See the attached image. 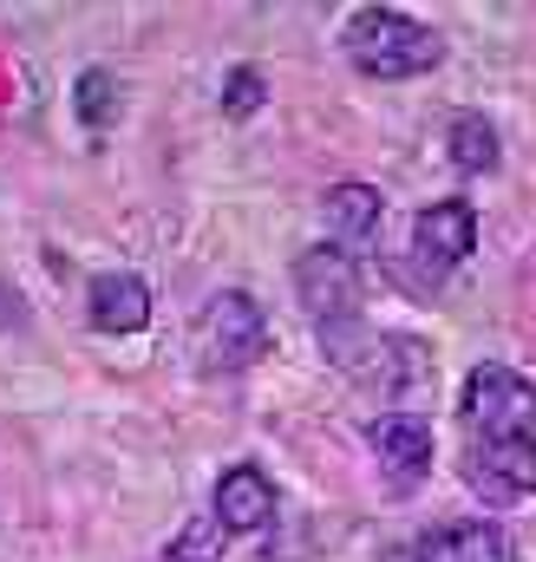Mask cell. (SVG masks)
Wrapping results in <instances>:
<instances>
[{
    "label": "cell",
    "mask_w": 536,
    "mask_h": 562,
    "mask_svg": "<svg viewBox=\"0 0 536 562\" xmlns=\"http://www.w3.org/2000/svg\"><path fill=\"white\" fill-rule=\"evenodd\" d=\"M294 294H301V314H308L314 334H321V353H327L340 373L367 380L387 340L367 327V301H360L367 281H360V262H354L340 243H314L308 256H294Z\"/></svg>",
    "instance_id": "cell-1"
},
{
    "label": "cell",
    "mask_w": 536,
    "mask_h": 562,
    "mask_svg": "<svg viewBox=\"0 0 536 562\" xmlns=\"http://www.w3.org/2000/svg\"><path fill=\"white\" fill-rule=\"evenodd\" d=\"M340 53L360 79L400 86V79H425L445 66V33L400 13V7H354L340 26Z\"/></svg>",
    "instance_id": "cell-2"
},
{
    "label": "cell",
    "mask_w": 536,
    "mask_h": 562,
    "mask_svg": "<svg viewBox=\"0 0 536 562\" xmlns=\"http://www.w3.org/2000/svg\"><path fill=\"white\" fill-rule=\"evenodd\" d=\"M471 249H478V210L465 196H445V203L412 216V243H405V256L387 262V276L412 301H438V288L451 281V269H465Z\"/></svg>",
    "instance_id": "cell-3"
},
{
    "label": "cell",
    "mask_w": 536,
    "mask_h": 562,
    "mask_svg": "<svg viewBox=\"0 0 536 562\" xmlns=\"http://www.w3.org/2000/svg\"><path fill=\"white\" fill-rule=\"evenodd\" d=\"M190 347H197V367L203 373H249L268 353V314L256 294L243 288H223L197 307V327H190Z\"/></svg>",
    "instance_id": "cell-4"
},
{
    "label": "cell",
    "mask_w": 536,
    "mask_h": 562,
    "mask_svg": "<svg viewBox=\"0 0 536 562\" xmlns=\"http://www.w3.org/2000/svg\"><path fill=\"white\" fill-rule=\"evenodd\" d=\"M465 438H536V386L517 367H478L458 400Z\"/></svg>",
    "instance_id": "cell-5"
},
{
    "label": "cell",
    "mask_w": 536,
    "mask_h": 562,
    "mask_svg": "<svg viewBox=\"0 0 536 562\" xmlns=\"http://www.w3.org/2000/svg\"><path fill=\"white\" fill-rule=\"evenodd\" d=\"M458 471L478 504H524L536 491V438H465Z\"/></svg>",
    "instance_id": "cell-6"
},
{
    "label": "cell",
    "mask_w": 536,
    "mask_h": 562,
    "mask_svg": "<svg viewBox=\"0 0 536 562\" xmlns=\"http://www.w3.org/2000/svg\"><path fill=\"white\" fill-rule=\"evenodd\" d=\"M367 445H373L380 477H387L400 497H405V491H418V484L432 477V425L418 419V413H387V419H373Z\"/></svg>",
    "instance_id": "cell-7"
},
{
    "label": "cell",
    "mask_w": 536,
    "mask_h": 562,
    "mask_svg": "<svg viewBox=\"0 0 536 562\" xmlns=\"http://www.w3.org/2000/svg\"><path fill=\"white\" fill-rule=\"evenodd\" d=\"M405 562H524V557H517V537L498 517H458V524L425 530Z\"/></svg>",
    "instance_id": "cell-8"
},
{
    "label": "cell",
    "mask_w": 536,
    "mask_h": 562,
    "mask_svg": "<svg viewBox=\"0 0 536 562\" xmlns=\"http://www.w3.org/2000/svg\"><path fill=\"white\" fill-rule=\"evenodd\" d=\"M210 517H216L223 537H256V530H268V517H275V484H268L263 464H230V471L216 477V491H210Z\"/></svg>",
    "instance_id": "cell-9"
},
{
    "label": "cell",
    "mask_w": 536,
    "mask_h": 562,
    "mask_svg": "<svg viewBox=\"0 0 536 562\" xmlns=\"http://www.w3.org/2000/svg\"><path fill=\"white\" fill-rule=\"evenodd\" d=\"M86 314L99 334H144L150 327V281L132 269H112V276H92L86 288Z\"/></svg>",
    "instance_id": "cell-10"
},
{
    "label": "cell",
    "mask_w": 536,
    "mask_h": 562,
    "mask_svg": "<svg viewBox=\"0 0 536 562\" xmlns=\"http://www.w3.org/2000/svg\"><path fill=\"white\" fill-rule=\"evenodd\" d=\"M445 150H451V170H458V177H491L498 157H504V150H498V125L478 119V112H451Z\"/></svg>",
    "instance_id": "cell-11"
},
{
    "label": "cell",
    "mask_w": 536,
    "mask_h": 562,
    "mask_svg": "<svg viewBox=\"0 0 536 562\" xmlns=\"http://www.w3.org/2000/svg\"><path fill=\"white\" fill-rule=\"evenodd\" d=\"M380 190L373 183H334L327 190V223H334V236L340 243H367L373 229H380Z\"/></svg>",
    "instance_id": "cell-12"
},
{
    "label": "cell",
    "mask_w": 536,
    "mask_h": 562,
    "mask_svg": "<svg viewBox=\"0 0 536 562\" xmlns=\"http://www.w3.org/2000/svg\"><path fill=\"white\" fill-rule=\"evenodd\" d=\"M72 112H79V125H86V132H112V125H119V112H125L119 79H112L105 66H86V72H79V86H72Z\"/></svg>",
    "instance_id": "cell-13"
},
{
    "label": "cell",
    "mask_w": 536,
    "mask_h": 562,
    "mask_svg": "<svg viewBox=\"0 0 536 562\" xmlns=\"http://www.w3.org/2000/svg\"><path fill=\"white\" fill-rule=\"evenodd\" d=\"M263 105H268V79L256 66H230V79H223V112L243 125V119H256Z\"/></svg>",
    "instance_id": "cell-14"
},
{
    "label": "cell",
    "mask_w": 536,
    "mask_h": 562,
    "mask_svg": "<svg viewBox=\"0 0 536 562\" xmlns=\"http://www.w3.org/2000/svg\"><path fill=\"white\" fill-rule=\"evenodd\" d=\"M216 557H223V530H216V517L183 524V530H177V543L164 550V562H216Z\"/></svg>",
    "instance_id": "cell-15"
}]
</instances>
